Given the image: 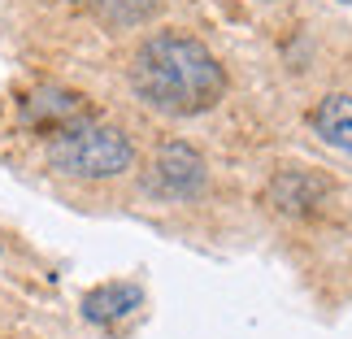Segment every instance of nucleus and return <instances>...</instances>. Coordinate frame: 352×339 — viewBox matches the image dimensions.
<instances>
[{
	"mask_svg": "<svg viewBox=\"0 0 352 339\" xmlns=\"http://www.w3.org/2000/svg\"><path fill=\"white\" fill-rule=\"evenodd\" d=\"M131 87L148 109L170 118H196L226 96V70L200 39L157 31L135 48Z\"/></svg>",
	"mask_w": 352,
	"mask_h": 339,
	"instance_id": "f257e3e1",
	"label": "nucleus"
},
{
	"mask_svg": "<svg viewBox=\"0 0 352 339\" xmlns=\"http://www.w3.org/2000/svg\"><path fill=\"white\" fill-rule=\"evenodd\" d=\"M52 170L70 174V179H118L135 166V144L118 127L104 122H83V127L65 131L52 140Z\"/></svg>",
	"mask_w": 352,
	"mask_h": 339,
	"instance_id": "f03ea898",
	"label": "nucleus"
},
{
	"mask_svg": "<svg viewBox=\"0 0 352 339\" xmlns=\"http://www.w3.org/2000/svg\"><path fill=\"white\" fill-rule=\"evenodd\" d=\"M205 157L196 153L192 144H161L153 153V166H148L144 187L161 200H192L205 192Z\"/></svg>",
	"mask_w": 352,
	"mask_h": 339,
	"instance_id": "7ed1b4c3",
	"label": "nucleus"
},
{
	"mask_svg": "<svg viewBox=\"0 0 352 339\" xmlns=\"http://www.w3.org/2000/svg\"><path fill=\"white\" fill-rule=\"evenodd\" d=\"M331 183L322 179L318 170H283L274 174V183L265 187L270 209L287 213V218H314V213L327 205Z\"/></svg>",
	"mask_w": 352,
	"mask_h": 339,
	"instance_id": "20e7f679",
	"label": "nucleus"
},
{
	"mask_svg": "<svg viewBox=\"0 0 352 339\" xmlns=\"http://www.w3.org/2000/svg\"><path fill=\"white\" fill-rule=\"evenodd\" d=\"M22 113L35 131L65 135V131H74V127L87 122V100L78 96V91H65V87H39L35 96H26Z\"/></svg>",
	"mask_w": 352,
	"mask_h": 339,
	"instance_id": "39448f33",
	"label": "nucleus"
},
{
	"mask_svg": "<svg viewBox=\"0 0 352 339\" xmlns=\"http://www.w3.org/2000/svg\"><path fill=\"white\" fill-rule=\"evenodd\" d=\"M140 305H144V292L135 283H100L83 296V318L96 322V327H109V322L131 318Z\"/></svg>",
	"mask_w": 352,
	"mask_h": 339,
	"instance_id": "423d86ee",
	"label": "nucleus"
},
{
	"mask_svg": "<svg viewBox=\"0 0 352 339\" xmlns=\"http://www.w3.org/2000/svg\"><path fill=\"white\" fill-rule=\"evenodd\" d=\"M309 127H314L331 148L352 157V96H327L318 100V109L309 113Z\"/></svg>",
	"mask_w": 352,
	"mask_h": 339,
	"instance_id": "0eeeda50",
	"label": "nucleus"
},
{
	"mask_svg": "<svg viewBox=\"0 0 352 339\" xmlns=\"http://www.w3.org/2000/svg\"><path fill=\"white\" fill-rule=\"evenodd\" d=\"M161 0H91V9L104 13L109 22H144Z\"/></svg>",
	"mask_w": 352,
	"mask_h": 339,
	"instance_id": "6e6552de",
	"label": "nucleus"
},
{
	"mask_svg": "<svg viewBox=\"0 0 352 339\" xmlns=\"http://www.w3.org/2000/svg\"><path fill=\"white\" fill-rule=\"evenodd\" d=\"M344 5H352V0H344Z\"/></svg>",
	"mask_w": 352,
	"mask_h": 339,
	"instance_id": "1a4fd4ad",
	"label": "nucleus"
}]
</instances>
